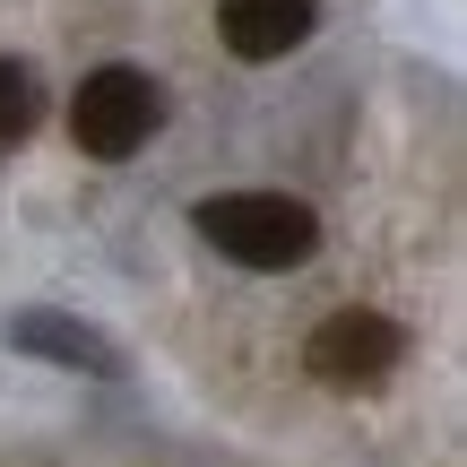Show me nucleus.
I'll return each mask as SVG.
<instances>
[{"label": "nucleus", "instance_id": "1", "mask_svg": "<svg viewBox=\"0 0 467 467\" xmlns=\"http://www.w3.org/2000/svg\"><path fill=\"white\" fill-rule=\"evenodd\" d=\"M191 225L234 268H303L320 251V217L303 200H285V191H217V200H200Z\"/></svg>", "mask_w": 467, "mask_h": 467}, {"label": "nucleus", "instance_id": "2", "mask_svg": "<svg viewBox=\"0 0 467 467\" xmlns=\"http://www.w3.org/2000/svg\"><path fill=\"white\" fill-rule=\"evenodd\" d=\"M156 130H165V96H156L148 69L113 61V69H96V78H78V96H69V139H78L87 156L121 165V156H139Z\"/></svg>", "mask_w": 467, "mask_h": 467}, {"label": "nucleus", "instance_id": "3", "mask_svg": "<svg viewBox=\"0 0 467 467\" xmlns=\"http://www.w3.org/2000/svg\"><path fill=\"white\" fill-rule=\"evenodd\" d=\"M303 364H312L320 389H347V399H364V389H381L389 372L407 364V329L389 312H329L312 329V347H303Z\"/></svg>", "mask_w": 467, "mask_h": 467}, {"label": "nucleus", "instance_id": "4", "mask_svg": "<svg viewBox=\"0 0 467 467\" xmlns=\"http://www.w3.org/2000/svg\"><path fill=\"white\" fill-rule=\"evenodd\" d=\"M9 347L17 355H44V364H69V372H96V381H121L130 355L96 329V320H69V312H9Z\"/></svg>", "mask_w": 467, "mask_h": 467}, {"label": "nucleus", "instance_id": "5", "mask_svg": "<svg viewBox=\"0 0 467 467\" xmlns=\"http://www.w3.org/2000/svg\"><path fill=\"white\" fill-rule=\"evenodd\" d=\"M320 0H225L217 9V35L234 61H285V52L312 35Z\"/></svg>", "mask_w": 467, "mask_h": 467}, {"label": "nucleus", "instance_id": "6", "mask_svg": "<svg viewBox=\"0 0 467 467\" xmlns=\"http://www.w3.org/2000/svg\"><path fill=\"white\" fill-rule=\"evenodd\" d=\"M44 121V78L26 61H0V148H26Z\"/></svg>", "mask_w": 467, "mask_h": 467}]
</instances>
